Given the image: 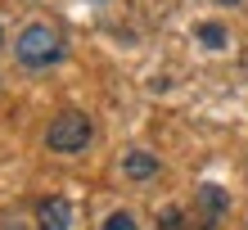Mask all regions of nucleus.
<instances>
[{
	"instance_id": "nucleus-6",
	"label": "nucleus",
	"mask_w": 248,
	"mask_h": 230,
	"mask_svg": "<svg viewBox=\"0 0 248 230\" xmlns=\"http://www.w3.org/2000/svg\"><path fill=\"white\" fill-rule=\"evenodd\" d=\"M194 36H199V41H203L208 50H221L226 41H230V32H226L221 23H199V32H194Z\"/></svg>"
},
{
	"instance_id": "nucleus-2",
	"label": "nucleus",
	"mask_w": 248,
	"mask_h": 230,
	"mask_svg": "<svg viewBox=\"0 0 248 230\" xmlns=\"http://www.w3.org/2000/svg\"><path fill=\"white\" fill-rule=\"evenodd\" d=\"M91 140H95V126H91V118L77 113V108H63L59 118L46 126V149H50V153H81Z\"/></svg>"
},
{
	"instance_id": "nucleus-10",
	"label": "nucleus",
	"mask_w": 248,
	"mask_h": 230,
	"mask_svg": "<svg viewBox=\"0 0 248 230\" xmlns=\"http://www.w3.org/2000/svg\"><path fill=\"white\" fill-rule=\"evenodd\" d=\"M0 50H5V27H0Z\"/></svg>"
},
{
	"instance_id": "nucleus-1",
	"label": "nucleus",
	"mask_w": 248,
	"mask_h": 230,
	"mask_svg": "<svg viewBox=\"0 0 248 230\" xmlns=\"http://www.w3.org/2000/svg\"><path fill=\"white\" fill-rule=\"evenodd\" d=\"M68 54L63 46V32L50 23H27L18 36H14V59H18L23 68H32V73H46V68H54Z\"/></svg>"
},
{
	"instance_id": "nucleus-9",
	"label": "nucleus",
	"mask_w": 248,
	"mask_h": 230,
	"mask_svg": "<svg viewBox=\"0 0 248 230\" xmlns=\"http://www.w3.org/2000/svg\"><path fill=\"white\" fill-rule=\"evenodd\" d=\"M217 5H239V0H217Z\"/></svg>"
},
{
	"instance_id": "nucleus-8",
	"label": "nucleus",
	"mask_w": 248,
	"mask_h": 230,
	"mask_svg": "<svg viewBox=\"0 0 248 230\" xmlns=\"http://www.w3.org/2000/svg\"><path fill=\"white\" fill-rule=\"evenodd\" d=\"M158 230H185V212L181 208H163L158 212Z\"/></svg>"
},
{
	"instance_id": "nucleus-4",
	"label": "nucleus",
	"mask_w": 248,
	"mask_h": 230,
	"mask_svg": "<svg viewBox=\"0 0 248 230\" xmlns=\"http://www.w3.org/2000/svg\"><path fill=\"white\" fill-rule=\"evenodd\" d=\"M226 208H230V194L221 185H199V217H203V226H217L226 217Z\"/></svg>"
},
{
	"instance_id": "nucleus-7",
	"label": "nucleus",
	"mask_w": 248,
	"mask_h": 230,
	"mask_svg": "<svg viewBox=\"0 0 248 230\" xmlns=\"http://www.w3.org/2000/svg\"><path fill=\"white\" fill-rule=\"evenodd\" d=\"M99 230H140V226H136V217H131L126 208H118V212H108V217H104Z\"/></svg>"
},
{
	"instance_id": "nucleus-3",
	"label": "nucleus",
	"mask_w": 248,
	"mask_h": 230,
	"mask_svg": "<svg viewBox=\"0 0 248 230\" xmlns=\"http://www.w3.org/2000/svg\"><path fill=\"white\" fill-rule=\"evenodd\" d=\"M36 226L41 230H72V203L63 194H50L36 203Z\"/></svg>"
},
{
	"instance_id": "nucleus-5",
	"label": "nucleus",
	"mask_w": 248,
	"mask_h": 230,
	"mask_svg": "<svg viewBox=\"0 0 248 230\" xmlns=\"http://www.w3.org/2000/svg\"><path fill=\"white\" fill-rule=\"evenodd\" d=\"M122 176H131V181H149V176H158V153H149V149H131V153H122Z\"/></svg>"
}]
</instances>
